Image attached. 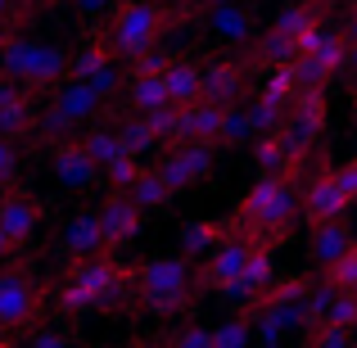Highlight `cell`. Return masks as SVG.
I'll return each mask as SVG.
<instances>
[{
  "label": "cell",
  "instance_id": "1",
  "mask_svg": "<svg viewBox=\"0 0 357 348\" xmlns=\"http://www.w3.org/2000/svg\"><path fill=\"white\" fill-rule=\"evenodd\" d=\"M136 298V267L118 262L114 253L91 262H68L59 280V308L68 317L77 312H131Z\"/></svg>",
  "mask_w": 357,
  "mask_h": 348
},
{
  "label": "cell",
  "instance_id": "2",
  "mask_svg": "<svg viewBox=\"0 0 357 348\" xmlns=\"http://www.w3.org/2000/svg\"><path fill=\"white\" fill-rule=\"evenodd\" d=\"M298 172H303V163L285 167V172H276V176H258V181L240 195L236 213H231V227L258 231V235H267V240L280 244L289 235V227H294V218L303 213V186H298Z\"/></svg>",
  "mask_w": 357,
  "mask_h": 348
},
{
  "label": "cell",
  "instance_id": "3",
  "mask_svg": "<svg viewBox=\"0 0 357 348\" xmlns=\"http://www.w3.org/2000/svg\"><path fill=\"white\" fill-rule=\"evenodd\" d=\"M185 18H190V9H172V5H158V0H118L96 36L105 41V50L114 59L136 63L140 54H154L158 41Z\"/></svg>",
  "mask_w": 357,
  "mask_h": 348
},
{
  "label": "cell",
  "instance_id": "4",
  "mask_svg": "<svg viewBox=\"0 0 357 348\" xmlns=\"http://www.w3.org/2000/svg\"><path fill=\"white\" fill-rule=\"evenodd\" d=\"M136 303L154 317H172L199 303V267L185 253L136 262Z\"/></svg>",
  "mask_w": 357,
  "mask_h": 348
},
{
  "label": "cell",
  "instance_id": "5",
  "mask_svg": "<svg viewBox=\"0 0 357 348\" xmlns=\"http://www.w3.org/2000/svg\"><path fill=\"white\" fill-rule=\"evenodd\" d=\"M73 77V54L63 45L50 41H14L0 50V82H14L27 96H41V91H59Z\"/></svg>",
  "mask_w": 357,
  "mask_h": 348
},
{
  "label": "cell",
  "instance_id": "6",
  "mask_svg": "<svg viewBox=\"0 0 357 348\" xmlns=\"http://www.w3.org/2000/svg\"><path fill=\"white\" fill-rule=\"evenodd\" d=\"M45 317V285L23 267L5 262L0 267V335H36V321Z\"/></svg>",
  "mask_w": 357,
  "mask_h": 348
},
{
  "label": "cell",
  "instance_id": "7",
  "mask_svg": "<svg viewBox=\"0 0 357 348\" xmlns=\"http://www.w3.org/2000/svg\"><path fill=\"white\" fill-rule=\"evenodd\" d=\"M271 249H276V240H267V235H258V231L231 227V235L208 253V262L199 267V294H204V289H227V285H236L244 271H249L262 253H271Z\"/></svg>",
  "mask_w": 357,
  "mask_h": 348
},
{
  "label": "cell",
  "instance_id": "8",
  "mask_svg": "<svg viewBox=\"0 0 357 348\" xmlns=\"http://www.w3.org/2000/svg\"><path fill=\"white\" fill-rule=\"evenodd\" d=\"M344 63H349V36L326 27V23L317 27V32H307L303 41H298V59H294L298 96H303V91H321Z\"/></svg>",
  "mask_w": 357,
  "mask_h": 348
},
{
  "label": "cell",
  "instance_id": "9",
  "mask_svg": "<svg viewBox=\"0 0 357 348\" xmlns=\"http://www.w3.org/2000/svg\"><path fill=\"white\" fill-rule=\"evenodd\" d=\"M321 127H326V96L321 91H303V96L289 105L285 127H280V140H285L294 163H307V158H312V145H317V136H321Z\"/></svg>",
  "mask_w": 357,
  "mask_h": 348
},
{
  "label": "cell",
  "instance_id": "10",
  "mask_svg": "<svg viewBox=\"0 0 357 348\" xmlns=\"http://www.w3.org/2000/svg\"><path fill=\"white\" fill-rule=\"evenodd\" d=\"M349 209H353V199L340 186V172L335 167H317V176L303 186V218L312 227H331V222H344Z\"/></svg>",
  "mask_w": 357,
  "mask_h": 348
},
{
  "label": "cell",
  "instance_id": "11",
  "mask_svg": "<svg viewBox=\"0 0 357 348\" xmlns=\"http://www.w3.org/2000/svg\"><path fill=\"white\" fill-rule=\"evenodd\" d=\"M154 172H158V181H163L172 195H185L190 186L208 181L213 149H204V145H176V149H167V158H158Z\"/></svg>",
  "mask_w": 357,
  "mask_h": 348
},
{
  "label": "cell",
  "instance_id": "12",
  "mask_svg": "<svg viewBox=\"0 0 357 348\" xmlns=\"http://www.w3.org/2000/svg\"><path fill=\"white\" fill-rule=\"evenodd\" d=\"M41 222H45V204L36 199L32 190L14 186V190L0 195V227H5V235L18 244V249H23V244L41 231Z\"/></svg>",
  "mask_w": 357,
  "mask_h": 348
},
{
  "label": "cell",
  "instance_id": "13",
  "mask_svg": "<svg viewBox=\"0 0 357 348\" xmlns=\"http://www.w3.org/2000/svg\"><path fill=\"white\" fill-rule=\"evenodd\" d=\"M100 235H105V249L109 253H118L122 244H131L140 235V209H136V199L131 195H122V190H109L105 195V204H100Z\"/></svg>",
  "mask_w": 357,
  "mask_h": 348
},
{
  "label": "cell",
  "instance_id": "14",
  "mask_svg": "<svg viewBox=\"0 0 357 348\" xmlns=\"http://www.w3.org/2000/svg\"><path fill=\"white\" fill-rule=\"evenodd\" d=\"M36 96H27L23 86L14 82H0V140L18 145V140L36 136V109H32Z\"/></svg>",
  "mask_w": 357,
  "mask_h": 348
},
{
  "label": "cell",
  "instance_id": "15",
  "mask_svg": "<svg viewBox=\"0 0 357 348\" xmlns=\"http://www.w3.org/2000/svg\"><path fill=\"white\" fill-rule=\"evenodd\" d=\"M244 96V63L240 59H213L204 63V105L213 109H240Z\"/></svg>",
  "mask_w": 357,
  "mask_h": 348
},
{
  "label": "cell",
  "instance_id": "16",
  "mask_svg": "<svg viewBox=\"0 0 357 348\" xmlns=\"http://www.w3.org/2000/svg\"><path fill=\"white\" fill-rule=\"evenodd\" d=\"M59 249L68 253V262H91V258H105V235H100V218L96 213H77V218L63 222L59 231Z\"/></svg>",
  "mask_w": 357,
  "mask_h": 348
},
{
  "label": "cell",
  "instance_id": "17",
  "mask_svg": "<svg viewBox=\"0 0 357 348\" xmlns=\"http://www.w3.org/2000/svg\"><path fill=\"white\" fill-rule=\"evenodd\" d=\"M222 127H227V109H213V105H195L181 114V127H176V145H204V149H218L222 145Z\"/></svg>",
  "mask_w": 357,
  "mask_h": 348
},
{
  "label": "cell",
  "instance_id": "18",
  "mask_svg": "<svg viewBox=\"0 0 357 348\" xmlns=\"http://www.w3.org/2000/svg\"><path fill=\"white\" fill-rule=\"evenodd\" d=\"M50 167H54V176H59L68 190H86V186L100 181V167L91 163V154L77 145V140H63V145H54V149H50Z\"/></svg>",
  "mask_w": 357,
  "mask_h": 348
},
{
  "label": "cell",
  "instance_id": "19",
  "mask_svg": "<svg viewBox=\"0 0 357 348\" xmlns=\"http://www.w3.org/2000/svg\"><path fill=\"white\" fill-rule=\"evenodd\" d=\"M163 82H167V100H172L176 114L204 105V63H195V59H172V68L163 73Z\"/></svg>",
  "mask_w": 357,
  "mask_h": 348
},
{
  "label": "cell",
  "instance_id": "20",
  "mask_svg": "<svg viewBox=\"0 0 357 348\" xmlns=\"http://www.w3.org/2000/svg\"><path fill=\"white\" fill-rule=\"evenodd\" d=\"M258 298H249V303H240L236 312L227 317V321L213 331V348H249L258 340Z\"/></svg>",
  "mask_w": 357,
  "mask_h": 348
},
{
  "label": "cell",
  "instance_id": "21",
  "mask_svg": "<svg viewBox=\"0 0 357 348\" xmlns=\"http://www.w3.org/2000/svg\"><path fill=\"white\" fill-rule=\"evenodd\" d=\"M127 109L136 118H149V114L172 109V100H167V82L163 77H131L127 82Z\"/></svg>",
  "mask_w": 357,
  "mask_h": 348
},
{
  "label": "cell",
  "instance_id": "22",
  "mask_svg": "<svg viewBox=\"0 0 357 348\" xmlns=\"http://www.w3.org/2000/svg\"><path fill=\"white\" fill-rule=\"evenodd\" d=\"M357 244V235L344 227V222H331V227H312V262L317 267H331V262H340L344 253H349Z\"/></svg>",
  "mask_w": 357,
  "mask_h": 348
},
{
  "label": "cell",
  "instance_id": "23",
  "mask_svg": "<svg viewBox=\"0 0 357 348\" xmlns=\"http://www.w3.org/2000/svg\"><path fill=\"white\" fill-rule=\"evenodd\" d=\"M227 235H231V222H213V218L181 222V253L195 262V253H213Z\"/></svg>",
  "mask_w": 357,
  "mask_h": 348
},
{
  "label": "cell",
  "instance_id": "24",
  "mask_svg": "<svg viewBox=\"0 0 357 348\" xmlns=\"http://www.w3.org/2000/svg\"><path fill=\"white\" fill-rule=\"evenodd\" d=\"M77 145L91 154V163H96L100 172H109L118 158H131L127 149H122V140H118V131H114V127H86V131L77 136Z\"/></svg>",
  "mask_w": 357,
  "mask_h": 348
},
{
  "label": "cell",
  "instance_id": "25",
  "mask_svg": "<svg viewBox=\"0 0 357 348\" xmlns=\"http://www.w3.org/2000/svg\"><path fill=\"white\" fill-rule=\"evenodd\" d=\"M208 32H213V36H222V41L244 45V50L253 45V23H249V14H244V9H236V5L213 9V14H208Z\"/></svg>",
  "mask_w": 357,
  "mask_h": 348
},
{
  "label": "cell",
  "instance_id": "26",
  "mask_svg": "<svg viewBox=\"0 0 357 348\" xmlns=\"http://www.w3.org/2000/svg\"><path fill=\"white\" fill-rule=\"evenodd\" d=\"M317 27H321V14H317L312 5H307V0H298V5H285L276 14V23H271V32H280L285 36V41H303L307 32H317Z\"/></svg>",
  "mask_w": 357,
  "mask_h": 348
},
{
  "label": "cell",
  "instance_id": "27",
  "mask_svg": "<svg viewBox=\"0 0 357 348\" xmlns=\"http://www.w3.org/2000/svg\"><path fill=\"white\" fill-rule=\"evenodd\" d=\"M317 285H321V289H331V294H353V289H357V244H353L349 253H344L340 262L321 267Z\"/></svg>",
  "mask_w": 357,
  "mask_h": 348
},
{
  "label": "cell",
  "instance_id": "28",
  "mask_svg": "<svg viewBox=\"0 0 357 348\" xmlns=\"http://www.w3.org/2000/svg\"><path fill=\"white\" fill-rule=\"evenodd\" d=\"M118 140H122V149H127V154L131 158H145L149 154V149H158V140H154V131H149V122L145 118H136V114H131V118H118Z\"/></svg>",
  "mask_w": 357,
  "mask_h": 348
},
{
  "label": "cell",
  "instance_id": "29",
  "mask_svg": "<svg viewBox=\"0 0 357 348\" xmlns=\"http://www.w3.org/2000/svg\"><path fill=\"white\" fill-rule=\"evenodd\" d=\"M109 63H114V54H109V50H105V41L96 36L91 45H82V50L73 54V77H68V82H96L100 73L109 68Z\"/></svg>",
  "mask_w": 357,
  "mask_h": 348
},
{
  "label": "cell",
  "instance_id": "30",
  "mask_svg": "<svg viewBox=\"0 0 357 348\" xmlns=\"http://www.w3.org/2000/svg\"><path fill=\"white\" fill-rule=\"evenodd\" d=\"M258 100L262 105H276V109H289L298 100V86H294V68H276L267 73V82L258 86Z\"/></svg>",
  "mask_w": 357,
  "mask_h": 348
},
{
  "label": "cell",
  "instance_id": "31",
  "mask_svg": "<svg viewBox=\"0 0 357 348\" xmlns=\"http://www.w3.org/2000/svg\"><path fill=\"white\" fill-rule=\"evenodd\" d=\"M131 199H136V209H167L172 204V190H167L163 181H158V172H145L136 186H131Z\"/></svg>",
  "mask_w": 357,
  "mask_h": 348
},
{
  "label": "cell",
  "instance_id": "32",
  "mask_svg": "<svg viewBox=\"0 0 357 348\" xmlns=\"http://www.w3.org/2000/svg\"><path fill=\"white\" fill-rule=\"evenodd\" d=\"M321 326L353 331V326H357V294H331V289H326V317H321Z\"/></svg>",
  "mask_w": 357,
  "mask_h": 348
},
{
  "label": "cell",
  "instance_id": "33",
  "mask_svg": "<svg viewBox=\"0 0 357 348\" xmlns=\"http://www.w3.org/2000/svg\"><path fill=\"white\" fill-rule=\"evenodd\" d=\"M158 344L163 348H213V331H204V326H181V331L158 335Z\"/></svg>",
  "mask_w": 357,
  "mask_h": 348
},
{
  "label": "cell",
  "instance_id": "34",
  "mask_svg": "<svg viewBox=\"0 0 357 348\" xmlns=\"http://www.w3.org/2000/svg\"><path fill=\"white\" fill-rule=\"evenodd\" d=\"M18 172H23V154H18V145L0 140V195L18 186Z\"/></svg>",
  "mask_w": 357,
  "mask_h": 348
},
{
  "label": "cell",
  "instance_id": "35",
  "mask_svg": "<svg viewBox=\"0 0 357 348\" xmlns=\"http://www.w3.org/2000/svg\"><path fill=\"white\" fill-rule=\"evenodd\" d=\"M167 68H172V54L154 50V54H140V59L131 63V77H163Z\"/></svg>",
  "mask_w": 357,
  "mask_h": 348
},
{
  "label": "cell",
  "instance_id": "36",
  "mask_svg": "<svg viewBox=\"0 0 357 348\" xmlns=\"http://www.w3.org/2000/svg\"><path fill=\"white\" fill-rule=\"evenodd\" d=\"M77 14H86V18H100V14H114V5L118 0H68Z\"/></svg>",
  "mask_w": 357,
  "mask_h": 348
},
{
  "label": "cell",
  "instance_id": "37",
  "mask_svg": "<svg viewBox=\"0 0 357 348\" xmlns=\"http://www.w3.org/2000/svg\"><path fill=\"white\" fill-rule=\"evenodd\" d=\"M27 348H73V344L63 340L59 331H36L32 340H27Z\"/></svg>",
  "mask_w": 357,
  "mask_h": 348
},
{
  "label": "cell",
  "instance_id": "38",
  "mask_svg": "<svg viewBox=\"0 0 357 348\" xmlns=\"http://www.w3.org/2000/svg\"><path fill=\"white\" fill-rule=\"evenodd\" d=\"M50 5H59V0H14L18 18H36V9H50Z\"/></svg>",
  "mask_w": 357,
  "mask_h": 348
},
{
  "label": "cell",
  "instance_id": "39",
  "mask_svg": "<svg viewBox=\"0 0 357 348\" xmlns=\"http://www.w3.org/2000/svg\"><path fill=\"white\" fill-rule=\"evenodd\" d=\"M14 253H18V244H14V240L5 235V227H0V262H9Z\"/></svg>",
  "mask_w": 357,
  "mask_h": 348
},
{
  "label": "cell",
  "instance_id": "40",
  "mask_svg": "<svg viewBox=\"0 0 357 348\" xmlns=\"http://www.w3.org/2000/svg\"><path fill=\"white\" fill-rule=\"evenodd\" d=\"M344 36H349V45H357V0H353V9H349V32H344Z\"/></svg>",
  "mask_w": 357,
  "mask_h": 348
},
{
  "label": "cell",
  "instance_id": "41",
  "mask_svg": "<svg viewBox=\"0 0 357 348\" xmlns=\"http://www.w3.org/2000/svg\"><path fill=\"white\" fill-rule=\"evenodd\" d=\"M18 18V9H14V0H0V23H14Z\"/></svg>",
  "mask_w": 357,
  "mask_h": 348
},
{
  "label": "cell",
  "instance_id": "42",
  "mask_svg": "<svg viewBox=\"0 0 357 348\" xmlns=\"http://www.w3.org/2000/svg\"><path fill=\"white\" fill-rule=\"evenodd\" d=\"M222 5H231V0H190V9H208V14H213V9H222Z\"/></svg>",
  "mask_w": 357,
  "mask_h": 348
},
{
  "label": "cell",
  "instance_id": "43",
  "mask_svg": "<svg viewBox=\"0 0 357 348\" xmlns=\"http://www.w3.org/2000/svg\"><path fill=\"white\" fill-rule=\"evenodd\" d=\"M307 5L317 9V14H321V9H331V5H340V0H307Z\"/></svg>",
  "mask_w": 357,
  "mask_h": 348
},
{
  "label": "cell",
  "instance_id": "44",
  "mask_svg": "<svg viewBox=\"0 0 357 348\" xmlns=\"http://www.w3.org/2000/svg\"><path fill=\"white\" fill-rule=\"evenodd\" d=\"M131 348H163V344H158V340H154V344H149V340H145V344H131Z\"/></svg>",
  "mask_w": 357,
  "mask_h": 348
},
{
  "label": "cell",
  "instance_id": "45",
  "mask_svg": "<svg viewBox=\"0 0 357 348\" xmlns=\"http://www.w3.org/2000/svg\"><path fill=\"white\" fill-rule=\"evenodd\" d=\"M353 348H357V326H353Z\"/></svg>",
  "mask_w": 357,
  "mask_h": 348
},
{
  "label": "cell",
  "instance_id": "46",
  "mask_svg": "<svg viewBox=\"0 0 357 348\" xmlns=\"http://www.w3.org/2000/svg\"><path fill=\"white\" fill-rule=\"evenodd\" d=\"M353 294H357V289H353Z\"/></svg>",
  "mask_w": 357,
  "mask_h": 348
},
{
  "label": "cell",
  "instance_id": "47",
  "mask_svg": "<svg viewBox=\"0 0 357 348\" xmlns=\"http://www.w3.org/2000/svg\"><path fill=\"white\" fill-rule=\"evenodd\" d=\"M5 348H9V344H5Z\"/></svg>",
  "mask_w": 357,
  "mask_h": 348
}]
</instances>
